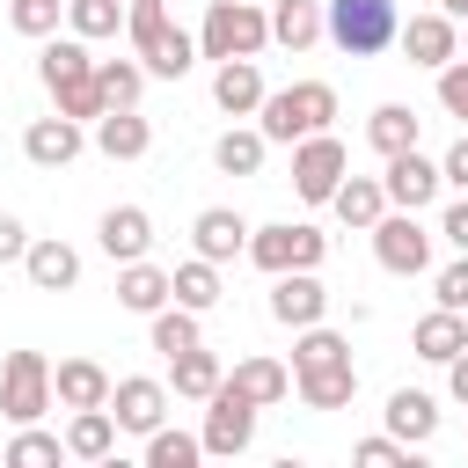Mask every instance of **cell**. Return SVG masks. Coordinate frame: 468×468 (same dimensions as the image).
I'll list each match as a JSON object with an SVG mask.
<instances>
[{
    "mask_svg": "<svg viewBox=\"0 0 468 468\" xmlns=\"http://www.w3.org/2000/svg\"><path fill=\"white\" fill-rule=\"evenodd\" d=\"M124 37H132V58H139L154 80H183V73L205 58V51H197V37L168 22V0H132Z\"/></svg>",
    "mask_w": 468,
    "mask_h": 468,
    "instance_id": "6da1fadb",
    "label": "cell"
},
{
    "mask_svg": "<svg viewBox=\"0 0 468 468\" xmlns=\"http://www.w3.org/2000/svg\"><path fill=\"white\" fill-rule=\"evenodd\" d=\"M37 80H44V95H51L66 117H80V124H95V117H102L88 37H44V51H37Z\"/></svg>",
    "mask_w": 468,
    "mask_h": 468,
    "instance_id": "7a4b0ae2",
    "label": "cell"
},
{
    "mask_svg": "<svg viewBox=\"0 0 468 468\" xmlns=\"http://www.w3.org/2000/svg\"><path fill=\"white\" fill-rule=\"evenodd\" d=\"M329 117H336V88H329V80L271 88V95H263V110H256V124H263V139H271V146H300V139L329 132Z\"/></svg>",
    "mask_w": 468,
    "mask_h": 468,
    "instance_id": "3957f363",
    "label": "cell"
},
{
    "mask_svg": "<svg viewBox=\"0 0 468 468\" xmlns=\"http://www.w3.org/2000/svg\"><path fill=\"white\" fill-rule=\"evenodd\" d=\"M322 37L344 58H380L402 37V7L395 0H322Z\"/></svg>",
    "mask_w": 468,
    "mask_h": 468,
    "instance_id": "277c9868",
    "label": "cell"
},
{
    "mask_svg": "<svg viewBox=\"0 0 468 468\" xmlns=\"http://www.w3.org/2000/svg\"><path fill=\"white\" fill-rule=\"evenodd\" d=\"M271 44V0H212L205 22H197V51L219 66V58H256Z\"/></svg>",
    "mask_w": 468,
    "mask_h": 468,
    "instance_id": "5b68a950",
    "label": "cell"
},
{
    "mask_svg": "<svg viewBox=\"0 0 468 468\" xmlns=\"http://www.w3.org/2000/svg\"><path fill=\"white\" fill-rule=\"evenodd\" d=\"M322 256H329V234L307 227V219L249 227V263H256L263 278H278V271H322Z\"/></svg>",
    "mask_w": 468,
    "mask_h": 468,
    "instance_id": "8992f818",
    "label": "cell"
},
{
    "mask_svg": "<svg viewBox=\"0 0 468 468\" xmlns=\"http://www.w3.org/2000/svg\"><path fill=\"white\" fill-rule=\"evenodd\" d=\"M373 256H380L388 278H424V271H431V227L395 205V212L373 219Z\"/></svg>",
    "mask_w": 468,
    "mask_h": 468,
    "instance_id": "52a82bcc",
    "label": "cell"
},
{
    "mask_svg": "<svg viewBox=\"0 0 468 468\" xmlns=\"http://www.w3.org/2000/svg\"><path fill=\"white\" fill-rule=\"evenodd\" d=\"M51 402H58L51 395V358L44 351H7V366H0V417L7 424H37Z\"/></svg>",
    "mask_w": 468,
    "mask_h": 468,
    "instance_id": "ba28073f",
    "label": "cell"
},
{
    "mask_svg": "<svg viewBox=\"0 0 468 468\" xmlns=\"http://www.w3.org/2000/svg\"><path fill=\"white\" fill-rule=\"evenodd\" d=\"M344 176H351V154H344L336 132H314V139L292 146V197L300 205H329Z\"/></svg>",
    "mask_w": 468,
    "mask_h": 468,
    "instance_id": "9c48e42d",
    "label": "cell"
},
{
    "mask_svg": "<svg viewBox=\"0 0 468 468\" xmlns=\"http://www.w3.org/2000/svg\"><path fill=\"white\" fill-rule=\"evenodd\" d=\"M205 453H219V461H234V453H249L256 446V402L234 388V380H219L212 395H205Z\"/></svg>",
    "mask_w": 468,
    "mask_h": 468,
    "instance_id": "30bf717a",
    "label": "cell"
},
{
    "mask_svg": "<svg viewBox=\"0 0 468 468\" xmlns=\"http://www.w3.org/2000/svg\"><path fill=\"white\" fill-rule=\"evenodd\" d=\"M395 44H402V58H410V66L439 73V66H453V58H461V22H453L446 7H431V15H410Z\"/></svg>",
    "mask_w": 468,
    "mask_h": 468,
    "instance_id": "8fae6325",
    "label": "cell"
},
{
    "mask_svg": "<svg viewBox=\"0 0 468 468\" xmlns=\"http://www.w3.org/2000/svg\"><path fill=\"white\" fill-rule=\"evenodd\" d=\"M80 146H88V124L66 117V110H51V117H37L22 132V161L29 168H66V161H80Z\"/></svg>",
    "mask_w": 468,
    "mask_h": 468,
    "instance_id": "7c38bea8",
    "label": "cell"
},
{
    "mask_svg": "<svg viewBox=\"0 0 468 468\" xmlns=\"http://www.w3.org/2000/svg\"><path fill=\"white\" fill-rule=\"evenodd\" d=\"M388 205H402V212H424L439 190H446V176H439V161L431 154H417V146H402V154H388Z\"/></svg>",
    "mask_w": 468,
    "mask_h": 468,
    "instance_id": "4fadbf2b",
    "label": "cell"
},
{
    "mask_svg": "<svg viewBox=\"0 0 468 468\" xmlns=\"http://www.w3.org/2000/svg\"><path fill=\"white\" fill-rule=\"evenodd\" d=\"M110 417H117L124 431H139V439H146V431H161V424H168V388H161V380H146V373H124V380L110 388Z\"/></svg>",
    "mask_w": 468,
    "mask_h": 468,
    "instance_id": "5bb4252c",
    "label": "cell"
},
{
    "mask_svg": "<svg viewBox=\"0 0 468 468\" xmlns=\"http://www.w3.org/2000/svg\"><path fill=\"white\" fill-rule=\"evenodd\" d=\"M95 241H102L110 263H139V256L154 249V212H146V205H110V212L95 219Z\"/></svg>",
    "mask_w": 468,
    "mask_h": 468,
    "instance_id": "9a60e30c",
    "label": "cell"
},
{
    "mask_svg": "<svg viewBox=\"0 0 468 468\" xmlns=\"http://www.w3.org/2000/svg\"><path fill=\"white\" fill-rule=\"evenodd\" d=\"M322 314H329V292H322L314 271H278V278H271V322L307 329V322H322Z\"/></svg>",
    "mask_w": 468,
    "mask_h": 468,
    "instance_id": "2e32d148",
    "label": "cell"
},
{
    "mask_svg": "<svg viewBox=\"0 0 468 468\" xmlns=\"http://www.w3.org/2000/svg\"><path fill=\"white\" fill-rule=\"evenodd\" d=\"M190 249L212 256V263H234V256H249V219H241L234 205H205V212L190 219Z\"/></svg>",
    "mask_w": 468,
    "mask_h": 468,
    "instance_id": "e0dca14e",
    "label": "cell"
},
{
    "mask_svg": "<svg viewBox=\"0 0 468 468\" xmlns=\"http://www.w3.org/2000/svg\"><path fill=\"white\" fill-rule=\"evenodd\" d=\"M22 278H29L37 292H73V285H80V249L58 241V234H37L29 256H22Z\"/></svg>",
    "mask_w": 468,
    "mask_h": 468,
    "instance_id": "ac0fdd59",
    "label": "cell"
},
{
    "mask_svg": "<svg viewBox=\"0 0 468 468\" xmlns=\"http://www.w3.org/2000/svg\"><path fill=\"white\" fill-rule=\"evenodd\" d=\"M263 73H256V58H219L212 66V102L227 110V117H256L263 110Z\"/></svg>",
    "mask_w": 468,
    "mask_h": 468,
    "instance_id": "d6986e66",
    "label": "cell"
},
{
    "mask_svg": "<svg viewBox=\"0 0 468 468\" xmlns=\"http://www.w3.org/2000/svg\"><path fill=\"white\" fill-rule=\"evenodd\" d=\"M176 300V271H161V263H117V307H132V314H161Z\"/></svg>",
    "mask_w": 468,
    "mask_h": 468,
    "instance_id": "ffe728a7",
    "label": "cell"
},
{
    "mask_svg": "<svg viewBox=\"0 0 468 468\" xmlns=\"http://www.w3.org/2000/svg\"><path fill=\"white\" fill-rule=\"evenodd\" d=\"M110 388H117V380H110L95 358H58V366H51V395H58V410H102Z\"/></svg>",
    "mask_w": 468,
    "mask_h": 468,
    "instance_id": "44dd1931",
    "label": "cell"
},
{
    "mask_svg": "<svg viewBox=\"0 0 468 468\" xmlns=\"http://www.w3.org/2000/svg\"><path fill=\"white\" fill-rule=\"evenodd\" d=\"M292 388H300V402H307V410H344V402L358 395V366H351V358H329V366L292 373Z\"/></svg>",
    "mask_w": 468,
    "mask_h": 468,
    "instance_id": "7402d4cb",
    "label": "cell"
},
{
    "mask_svg": "<svg viewBox=\"0 0 468 468\" xmlns=\"http://www.w3.org/2000/svg\"><path fill=\"white\" fill-rule=\"evenodd\" d=\"M380 417H388V431H395L402 446H431V431H439V402H431L424 388H395Z\"/></svg>",
    "mask_w": 468,
    "mask_h": 468,
    "instance_id": "603a6c76",
    "label": "cell"
},
{
    "mask_svg": "<svg viewBox=\"0 0 468 468\" xmlns=\"http://www.w3.org/2000/svg\"><path fill=\"white\" fill-rule=\"evenodd\" d=\"M410 344H417V358H424V366H446V358H461V351H468V314L431 307V314L410 329Z\"/></svg>",
    "mask_w": 468,
    "mask_h": 468,
    "instance_id": "cb8c5ba5",
    "label": "cell"
},
{
    "mask_svg": "<svg viewBox=\"0 0 468 468\" xmlns=\"http://www.w3.org/2000/svg\"><path fill=\"white\" fill-rule=\"evenodd\" d=\"M154 146V124L139 117V110H102L95 117V154H110V161H139Z\"/></svg>",
    "mask_w": 468,
    "mask_h": 468,
    "instance_id": "d4e9b609",
    "label": "cell"
},
{
    "mask_svg": "<svg viewBox=\"0 0 468 468\" xmlns=\"http://www.w3.org/2000/svg\"><path fill=\"white\" fill-rule=\"evenodd\" d=\"M263 154H271L263 124H227V132L212 139V168H219V176H263Z\"/></svg>",
    "mask_w": 468,
    "mask_h": 468,
    "instance_id": "484cf974",
    "label": "cell"
},
{
    "mask_svg": "<svg viewBox=\"0 0 468 468\" xmlns=\"http://www.w3.org/2000/svg\"><path fill=\"white\" fill-rule=\"evenodd\" d=\"M329 212H336L344 227L373 234V219L388 212V183H380V176H344V183H336V197H329Z\"/></svg>",
    "mask_w": 468,
    "mask_h": 468,
    "instance_id": "4316f807",
    "label": "cell"
},
{
    "mask_svg": "<svg viewBox=\"0 0 468 468\" xmlns=\"http://www.w3.org/2000/svg\"><path fill=\"white\" fill-rule=\"evenodd\" d=\"M117 431H124V424L110 417V402H102V410H73V417H66V453H73V461H110V453H117Z\"/></svg>",
    "mask_w": 468,
    "mask_h": 468,
    "instance_id": "83f0119b",
    "label": "cell"
},
{
    "mask_svg": "<svg viewBox=\"0 0 468 468\" xmlns=\"http://www.w3.org/2000/svg\"><path fill=\"white\" fill-rule=\"evenodd\" d=\"M227 380H234L256 410H271V402H285V395H292V366H278V358H263V351H256V358H234V373H227Z\"/></svg>",
    "mask_w": 468,
    "mask_h": 468,
    "instance_id": "f1b7e54d",
    "label": "cell"
},
{
    "mask_svg": "<svg viewBox=\"0 0 468 468\" xmlns=\"http://www.w3.org/2000/svg\"><path fill=\"white\" fill-rule=\"evenodd\" d=\"M146 66L139 58H95V95H102V110H139V95H146Z\"/></svg>",
    "mask_w": 468,
    "mask_h": 468,
    "instance_id": "f546056e",
    "label": "cell"
},
{
    "mask_svg": "<svg viewBox=\"0 0 468 468\" xmlns=\"http://www.w3.org/2000/svg\"><path fill=\"white\" fill-rule=\"evenodd\" d=\"M219 380H227V366H219V351H205V344H190L183 358H168V388H176L183 402H205Z\"/></svg>",
    "mask_w": 468,
    "mask_h": 468,
    "instance_id": "4dcf8cb0",
    "label": "cell"
},
{
    "mask_svg": "<svg viewBox=\"0 0 468 468\" xmlns=\"http://www.w3.org/2000/svg\"><path fill=\"white\" fill-rule=\"evenodd\" d=\"M146 336H154V351H161V358H183L190 344H205V329H197V307H183V300H168L161 314H146Z\"/></svg>",
    "mask_w": 468,
    "mask_h": 468,
    "instance_id": "1f68e13d",
    "label": "cell"
},
{
    "mask_svg": "<svg viewBox=\"0 0 468 468\" xmlns=\"http://www.w3.org/2000/svg\"><path fill=\"white\" fill-rule=\"evenodd\" d=\"M322 37V0H271V44L307 51Z\"/></svg>",
    "mask_w": 468,
    "mask_h": 468,
    "instance_id": "d6a6232c",
    "label": "cell"
},
{
    "mask_svg": "<svg viewBox=\"0 0 468 468\" xmlns=\"http://www.w3.org/2000/svg\"><path fill=\"white\" fill-rule=\"evenodd\" d=\"M366 139H373L380 161L402 154V146H417V110H410V102H380V110L366 117Z\"/></svg>",
    "mask_w": 468,
    "mask_h": 468,
    "instance_id": "836d02e7",
    "label": "cell"
},
{
    "mask_svg": "<svg viewBox=\"0 0 468 468\" xmlns=\"http://www.w3.org/2000/svg\"><path fill=\"white\" fill-rule=\"evenodd\" d=\"M7 468H51V461H73L66 453V431H37V424H15V439H7V453H0Z\"/></svg>",
    "mask_w": 468,
    "mask_h": 468,
    "instance_id": "e575fe53",
    "label": "cell"
},
{
    "mask_svg": "<svg viewBox=\"0 0 468 468\" xmlns=\"http://www.w3.org/2000/svg\"><path fill=\"white\" fill-rule=\"evenodd\" d=\"M124 15H132V0H66V22H73V37H88V44L117 37V29H124Z\"/></svg>",
    "mask_w": 468,
    "mask_h": 468,
    "instance_id": "d590c367",
    "label": "cell"
},
{
    "mask_svg": "<svg viewBox=\"0 0 468 468\" xmlns=\"http://www.w3.org/2000/svg\"><path fill=\"white\" fill-rule=\"evenodd\" d=\"M197 461H205V439L197 431H176V424L146 431V468H197Z\"/></svg>",
    "mask_w": 468,
    "mask_h": 468,
    "instance_id": "8d00e7d4",
    "label": "cell"
},
{
    "mask_svg": "<svg viewBox=\"0 0 468 468\" xmlns=\"http://www.w3.org/2000/svg\"><path fill=\"white\" fill-rule=\"evenodd\" d=\"M176 300L183 307H219V263L212 256H190V263H176Z\"/></svg>",
    "mask_w": 468,
    "mask_h": 468,
    "instance_id": "74e56055",
    "label": "cell"
},
{
    "mask_svg": "<svg viewBox=\"0 0 468 468\" xmlns=\"http://www.w3.org/2000/svg\"><path fill=\"white\" fill-rule=\"evenodd\" d=\"M329 358H351V344H344L336 329H322V322L292 329V373H307V366H329Z\"/></svg>",
    "mask_w": 468,
    "mask_h": 468,
    "instance_id": "f35d334b",
    "label": "cell"
},
{
    "mask_svg": "<svg viewBox=\"0 0 468 468\" xmlns=\"http://www.w3.org/2000/svg\"><path fill=\"white\" fill-rule=\"evenodd\" d=\"M58 15H66V0H7V22H15V37H58Z\"/></svg>",
    "mask_w": 468,
    "mask_h": 468,
    "instance_id": "ab89813d",
    "label": "cell"
},
{
    "mask_svg": "<svg viewBox=\"0 0 468 468\" xmlns=\"http://www.w3.org/2000/svg\"><path fill=\"white\" fill-rule=\"evenodd\" d=\"M410 453H417V446H402L395 431H380V439H358V446H351V461H358V468H410Z\"/></svg>",
    "mask_w": 468,
    "mask_h": 468,
    "instance_id": "60d3db41",
    "label": "cell"
},
{
    "mask_svg": "<svg viewBox=\"0 0 468 468\" xmlns=\"http://www.w3.org/2000/svg\"><path fill=\"white\" fill-rule=\"evenodd\" d=\"M439 110L468 124V58H453V66H439Z\"/></svg>",
    "mask_w": 468,
    "mask_h": 468,
    "instance_id": "b9f144b4",
    "label": "cell"
},
{
    "mask_svg": "<svg viewBox=\"0 0 468 468\" xmlns=\"http://www.w3.org/2000/svg\"><path fill=\"white\" fill-rule=\"evenodd\" d=\"M431 300H439V307H453V314H468V256H461V263H446V271L431 278Z\"/></svg>",
    "mask_w": 468,
    "mask_h": 468,
    "instance_id": "7bdbcfd3",
    "label": "cell"
},
{
    "mask_svg": "<svg viewBox=\"0 0 468 468\" xmlns=\"http://www.w3.org/2000/svg\"><path fill=\"white\" fill-rule=\"evenodd\" d=\"M29 241H37V234H29L15 212H0V263H22V256H29Z\"/></svg>",
    "mask_w": 468,
    "mask_h": 468,
    "instance_id": "ee69618b",
    "label": "cell"
},
{
    "mask_svg": "<svg viewBox=\"0 0 468 468\" xmlns=\"http://www.w3.org/2000/svg\"><path fill=\"white\" fill-rule=\"evenodd\" d=\"M439 241H453V249L468 256V197H453V205L439 212Z\"/></svg>",
    "mask_w": 468,
    "mask_h": 468,
    "instance_id": "f6af8a7d",
    "label": "cell"
},
{
    "mask_svg": "<svg viewBox=\"0 0 468 468\" xmlns=\"http://www.w3.org/2000/svg\"><path fill=\"white\" fill-rule=\"evenodd\" d=\"M439 176H446V190H468V132L439 154Z\"/></svg>",
    "mask_w": 468,
    "mask_h": 468,
    "instance_id": "bcb514c9",
    "label": "cell"
},
{
    "mask_svg": "<svg viewBox=\"0 0 468 468\" xmlns=\"http://www.w3.org/2000/svg\"><path fill=\"white\" fill-rule=\"evenodd\" d=\"M446 395L468 410V351H461V358H446Z\"/></svg>",
    "mask_w": 468,
    "mask_h": 468,
    "instance_id": "7dc6e473",
    "label": "cell"
},
{
    "mask_svg": "<svg viewBox=\"0 0 468 468\" xmlns=\"http://www.w3.org/2000/svg\"><path fill=\"white\" fill-rule=\"evenodd\" d=\"M439 7H446V15H453V22H468V0H439Z\"/></svg>",
    "mask_w": 468,
    "mask_h": 468,
    "instance_id": "c3c4849f",
    "label": "cell"
},
{
    "mask_svg": "<svg viewBox=\"0 0 468 468\" xmlns=\"http://www.w3.org/2000/svg\"><path fill=\"white\" fill-rule=\"evenodd\" d=\"M461 58H468V29H461Z\"/></svg>",
    "mask_w": 468,
    "mask_h": 468,
    "instance_id": "681fc988",
    "label": "cell"
}]
</instances>
